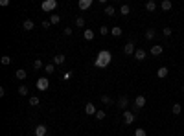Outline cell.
Here are the masks:
<instances>
[{
    "label": "cell",
    "mask_w": 184,
    "mask_h": 136,
    "mask_svg": "<svg viewBox=\"0 0 184 136\" xmlns=\"http://www.w3.org/2000/svg\"><path fill=\"white\" fill-rule=\"evenodd\" d=\"M48 87H50V81L46 79V77H39V79H37V88H39L41 92L48 90Z\"/></svg>",
    "instance_id": "cell-3"
},
{
    "label": "cell",
    "mask_w": 184,
    "mask_h": 136,
    "mask_svg": "<svg viewBox=\"0 0 184 136\" xmlns=\"http://www.w3.org/2000/svg\"><path fill=\"white\" fill-rule=\"evenodd\" d=\"M171 6H173V4H171V0H164V2L160 4V7H162L164 11H169V9H171Z\"/></svg>",
    "instance_id": "cell-18"
},
{
    "label": "cell",
    "mask_w": 184,
    "mask_h": 136,
    "mask_svg": "<svg viewBox=\"0 0 184 136\" xmlns=\"http://www.w3.org/2000/svg\"><path fill=\"white\" fill-rule=\"evenodd\" d=\"M129 11H131V7H129L127 4H123V6L120 7V13H122V15H129Z\"/></svg>",
    "instance_id": "cell-24"
},
{
    "label": "cell",
    "mask_w": 184,
    "mask_h": 136,
    "mask_svg": "<svg viewBox=\"0 0 184 136\" xmlns=\"http://www.w3.org/2000/svg\"><path fill=\"white\" fill-rule=\"evenodd\" d=\"M35 136H46V125H37L35 127Z\"/></svg>",
    "instance_id": "cell-9"
},
{
    "label": "cell",
    "mask_w": 184,
    "mask_h": 136,
    "mask_svg": "<svg viewBox=\"0 0 184 136\" xmlns=\"http://www.w3.org/2000/svg\"><path fill=\"white\" fill-rule=\"evenodd\" d=\"M135 59H136V61H144V59H146V52H144L142 48H138V50L135 52Z\"/></svg>",
    "instance_id": "cell-10"
},
{
    "label": "cell",
    "mask_w": 184,
    "mask_h": 136,
    "mask_svg": "<svg viewBox=\"0 0 184 136\" xmlns=\"http://www.w3.org/2000/svg\"><path fill=\"white\" fill-rule=\"evenodd\" d=\"M15 76H17V79H26V70L18 68V70H17V74H15Z\"/></svg>",
    "instance_id": "cell-23"
},
{
    "label": "cell",
    "mask_w": 184,
    "mask_h": 136,
    "mask_svg": "<svg viewBox=\"0 0 184 136\" xmlns=\"http://www.w3.org/2000/svg\"><path fill=\"white\" fill-rule=\"evenodd\" d=\"M135 136H147V133H146L144 129H136V131H135Z\"/></svg>",
    "instance_id": "cell-33"
},
{
    "label": "cell",
    "mask_w": 184,
    "mask_h": 136,
    "mask_svg": "<svg viewBox=\"0 0 184 136\" xmlns=\"http://www.w3.org/2000/svg\"><path fill=\"white\" fill-rule=\"evenodd\" d=\"M44 70H46L48 74H53V70H55V64H46Z\"/></svg>",
    "instance_id": "cell-32"
},
{
    "label": "cell",
    "mask_w": 184,
    "mask_h": 136,
    "mask_svg": "<svg viewBox=\"0 0 184 136\" xmlns=\"http://www.w3.org/2000/svg\"><path fill=\"white\" fill-rule=\"evenodd\" d=\"M0 6H4V7L9 6V0H0Z\"/></svg>",
    "instance_id": "cell-38"
},
{
    "label": "cell",
    "mask_w": 184,
    "mask_h": 136,
    "mask_svg": "<svg viewBox=\"0 0 184 136\" xmlns=\"http://www.w3.org/2000/svg\"><path fill=\"white\" fill-rule=\"evenodd\" d=\"M111 59H112L111 52H107V50H101V52L98 53V57H96V61H94V64H96L98 68H105V66H109Z\"/></svg>",
    "instance_id": "cell-1"
},
{
    "label": "cell",
    "mask_w": 184,
    "mask_h": 136,
    "mask_svg": "<svg viewBox=\"0 0 184 136\" xmlns=\"http://www.w3.org/2000/svg\"><path fill=\"white\" fill-rule=\"evenodd\" d=\"M30 105H31V107H37V105H39V98L31 96V98H30Z\"/></svg>",
    "instance_id": "cell-30"
},
{
    "label": "cell",
    "mask_w": 184,
    "mask_h": 136,
    "mask_svg": "<svg viewBox=\"0 0 184 136\" xmlns=\"http://www.w3.org/2000/svg\"><path fill=\"white\" fill-rule=\"evenodd\" d=\"M96 105L94 103H87L85 105V114H88V116H96Z\"/></svg>",
    "instance_id": "cell-5"
},
{
    "label": "cell",
    "mask_w": 184,
    "mask_h": 136,
    "mask_svg": "<svg viewBox=\"0 0 184 136\" xmlns=\"http://www.w3.org/2000/svg\"><path fill=\"white\" fill-rule=\"evenodd\" d=\"M50 24H52L50 20H44V22H42V28H44V30H48V28H50Z\"/></svg>",
    "instance_id": "cell-37"
},
{
    "label": "cell",
    "mask_w": 184,
    "mask_h": 136,
    "mask_svg": "<svg viewBox=\"0 0 184 136\" xmlns=\"http://www.w3.org/2000/svg\"><path fill=\"white\" fill-rule=\"evenodd\" d=\"M133 122H135V114L131 110H123V123L125 125H131Z\"/></svg>",
    "instance_id": "cell-4"
},
{
    "label": "cell",
    "mask_w": 184,
    "mask_h": 136,
    "mask_svg": "<svg viewBox=\"0 0 184 136\" xmlns=\"http://www.w3.org/2000/svg\"><path fill=\"white\" fill-rule=\"evenodd\" d=\"M59 20H61V17H59V15H52V17H50V22H52V24H57Z\"/></svg>",
    "instance_id": "cell-31"
},
{
    "label": "cell",
    "mask_w": 184,
    "mask_h": 136,
    "mask_svg": "<svg viewBox=\"0 0 184 136\" xmlns=\"http://www.w3.org/2000/svg\"><path fill=\"white\" fill-rule=\"evenodd\" d=\"M182 92H184V87H182Z\"/></svg>",
    "instance_id": "cell-40"
},
{
    "label": "cell",
    "mask_w": 184,
    "mask_h": 136,
    "mask_svg": "<svg viewBox=\"0 0 184 136\" xmlns=\"http://www.w3.org/2000/svg\"><path fill=\"white\" fill-rule=\"evenodd\" d=\"M135 107H136V108L146 107V98H144V96H136V99H135Z\"/></svg>",
    "instance_id": "cell-7"
},
{
    "label": "cell",
    "mask_w": 184,
    "mask_h": 136,
    "mask_svg": "<svg viewBox=\"0 0 184 136\" xmlns=\"http://www.w3.org/2000/svg\"><path fill=\"white\" fill-rule=\"evenodd\" d=\"M123 52L127 53V55H131V53H135V52H136V50H135V42H131V41H129L127 44L123 46Z\"/></svg>",
    "instance_id": "cell-6"
},
{
    "label": "cell",
    "mask_w": 184,
    "mask_h": 136,
    "mask_svg": "<svg viewBox=\"0 0 184 136\" xmlns=\"http://www.w3.org/2000/svg\"><path fill=\"white\" fill-rule=\"evenodd\" d=\"M105 15H107V17H114L116 15L114 6H105Z\"/></svg>",
    "instance_id": "cell-13"
},
{
    "label": "cell",
    "mask_w": 184,
    "mask_h": 136,
    "mask_svg": "<svg viewBox=\"0 0 184 136\" xmlns=\"http://www.w3.org/2000/svg\"><path fill=\"white\" fill-rule=\"evenodd\" d=\"M83 37H85V41H92V39H94V32H92V30H85Z\"/></svg>",
    "instance_id": "cell-17"
},
{
    "label": "cell",
    "mask_w": 184,
    "mask_h": 136,
    "mask_svg": "<svg viewBox=\"0 0 184 136\" xmlns=\"http://www.w3.org/2000/svg\"><path fill=\"white\" fill-rule=\"evenodd\" d=\"M76 26H77V28H83V26H85V18L83 17H77L76 18Z\"/></svg>",
    "instance_id": "cell-26"
},
{
    "label": "cell",
    "mask_w": 184,
    "mask_h": 136,
    "mask_svg": "<svg viewBox=\"0 0 184 136\" xmlns=\"http://www.w3.org/2000/svg\"><path fill=\"white\" fill-rule=\"evenodd\" d=\"M107 33H111V28H107V26H101V28H100V35H107Z\"/></svg>",
    "instance_id": "cell-29"
},
{
    "label": "cell",
    "mask_w": 184,
    "mask_h": 136,
    "mask_svg": "<svg viewBox=\"0 0 184 136\" xmlns=\"http://www.w3.org/2000/svg\"><path fill=\"white\" fill-rule=\"evenodd\" d=\"M0 61H2V64H9V63H11V57H9V55H4Z\"/></svg>",
    "instance_id": "cell-34"
},
{
    "label": "cell",
    "mask_w": 184,
    "mask_h": 136,
    "mask_svg": "<svg viewBox=\"0 0 184 136\" xmlns=\"http://www.w3.org/2000/svg\"><path fill=\"white\" fill-rule=\"evenodd\" d=\"M162 52H164V48H162V46H160V44H155L153 48H151V55H155V57H158V55H160V53H162Z\"/></svg>",
    "instance_id": "cell-8"
},
{
    "label": "cell",
    "mask_w": 184,
    "mask_h": 136,
    "mask_svg": "<svg viewBox=\"0 0 184 136\" xmlns=\"http://www.w3.org/2000/svg\"><path fill=\"white\" fill-rule=\"evenodd\" d=\"M79 9H88V7L92 6V0H79Z\"/></svg>",
    "instance_id": "cell-11"
},
{
    "label": "cell",
    "mask_w": 184,
    "mask_h": 136,
    "mask_svg": "<svg viewBox=\"0 0 184 136\" xmlns=\"http://www.w3.org/2000/svg\"><path fill=\"white\" fill-rule=\"evenodd\" d=\"M111 35H112V37H120V35H122V28H118V26L111 28Z\"/></svg>",
    "instance_id": "cell-19"
},
{
    "label": "cell",
    "mask_w": 184,
    "mask_h": 136,
    "mask_svg": "<svg viewBox=\"0 0 184 136\" xmlns=\"http://www.w3.org/2000/svg\"><path fill=\"white\" fill-rule=\"evenodd\" d=\"M156 76L160 77V79H164V77L168 76V68L166 66H162V68H158V72H156Z\"/></svg>",
    "instance_id": "cell-20"
},
{
    "label": "cell",
    "mask_w": 184,
    "mask_h": 136,
    "mask_svg": "<svg viewBox=\"0 0 184 136\" xmlns=\"http://www.w3.org/2000/svg\"><path fill=\"white\" fill-rule=\"evenodd\" d=\"M182 112V107H181V103H173V114L175 116H179Z\"/></svg>",
    "instance_id": "cell-21"
},
{
    "label": "cell",
    "mask_w": 184,
    "mask_h": 136,
    "mask_svg": "<svg viewBox=\"0 0 184 136\" xmlns=\"http://www.w3.org/2000/svg\"><path fill=\"white\" fill-rule=\"evenodd\" d=\"M101 103H105V105H112V99L109 98V96H101Z\"/></svg>",
    "instance_id": "cell-28"
},
{
    "label": "cell",
    "mask_w": 184,
    "mask_h": 136,
    "mask_svg": "<svg viewBox=\"0 0 184 136\" xmlns=\"http://www.w3.org/2000/svg\"><path fill=\"white\" fill-rule=\"evenodd\" d=\"M127 103H129V99L125 98V96H122V98L118 99V107H120V108H123V110L127 108Z\"/></svg>",
    "instance_id": "cell-14"
},
{
    "label": "cell",
    "mask_w": 184,
    "mask_h": 136,
    "mask_svg": "<svg viewBox=\"0 0 184 136\" xmlns=\"http://www.w3.org/2000/svg\"><path fill=\"white\" fill-rule=\"evenodd\" d=\"M55 7H57V0H44V2L41 4V9L46 11V13H48V11H53Z\"/></svg>",
    "instance_id": "cell-2"
},
{
    "label": "cell",
    "mask_w": 184,
    "mask_h": 136,
    "mask_svg": "<svg viewBox=\"0 0 184 136\" xmlns=\"http://www.w3.org/2000/svg\"><path fill=\"white\" fill-rule=\"evenodd\" d=\"M155 35H156V30L149 28V30L146 32V39H147V41H153V39H155Z\"/></svg>",
    "instance_id": "cell-16"
},
{
    "label": "cell",
    "mask_w": 184,
    "mask_h": 136,
    "mask_svg": "<svg viewBox=\"0 0 184 136\" xmlns=\"http://www.w3.org/2000/svg\"><path fill=\"white\" fill-rule=\"evenodd\" d=\"M65 59H66V57L63 55V53H57V55L53 57V64H63V63H65Z\"/></svg>",
    "instance_id": "cell-15"
},
{
    "label": "cell",
    "mask_w": 184,
    "mask_h": 136,
    "mask_svg": "<svg viewBox=\"0 0 184 136\" xmlns=\"http://www.w3.org/2000/svg\"><path fill=\"white\" fill-rule=\"evenodd\" d=\"M162 32H164V35H166V37H169V35H171V28H164Z\"/></svg>",
    "instance_id": "cell-36"
},
{
    "label": "cell",
    "mask_w": 184,
    "mask_h": 136,
    "mask_svg": "<svg viewBox=\"0 0 184 136\" xmlns=\"http://www.w3.org/2000/svg\"><path fill=\"white\" fill-rule=\"evenodd\" d=\"M18 94L26 96V94H28V87H26V85H20V87H18Z\"/></svg>",
    "instance_id": "cell-25"
},
{
    "label": "cell",
    "mask_w": 184,
    "mask_h": 136,
    "mask_svg": "<svg viewBox=\"0 0 184 136\" xmlns=\"http://www.w3.org/2000/svg\"><path fill=\"white\" fill-rule=\"evenodd\" d=\"M63 33H65V35H72V30H70V28H65V32H63Z\"/></svg>",
    "instance_id": "cell-39"
},
{
    "label": "cell",
    "mask_w": 184,
    "mask_h": 136,
    "mask_svg": "<svg viewBox=\"0 0 184 136\" xmlns=\"http://www.w3.org/2000/svg\"><path fill=\"white\" fill-rule=\"evenodd\" d=\"M146 9H147V11H155V9H156V2H153V0H149V2L146 4Z\"/></svg>",
    "instance_id": "cell-22"
},
{
    "label": "cell",
    "mask_w": 184,
    "mask_h": 136,
    "mask_svg": "<svg viewBox=\"0 0 184 136\" xmlns=\"http://www.w3.org/2000/svg\"><path fill=\"white\" fill-rule=\"evenodd\" d=\"M96 118H98V120H103V118H105V110H98V112H96Z\"/></svg>",
    "instance_id": "cell-35"
},
{
    "label": "cell",
    "mask_w": 184,
    "mask_h": 136,
    "mask_svg": "<svg viewBox=\"0 0 184 136\" xmlns=\"http://www.w3.org/2000/svg\"><path fill=\"white\" fill-rule=\"evenodd\" d=\"M33 68H35V70H41V68H42V61H41V59H35V61H33Z\"/></svg>",
    "instance_id": "cell-27"
},
{
    "label": "cell",
    "mask_w": 184,
    "mask_h": 136,
    "mask_svg": "<svg viewBox=\"0 0 184 136\" xmlns=\"http://www.w3.org/2000/svg\"><path fill=\"white\" fill-rule=\"evenodd\" d=\"M33 20H30V18H26V20H24V24H22V28H24L26 30V32H31V30H33Z\"/></svg>",
    "instance_id": "cell-12"
}]
</instances>
